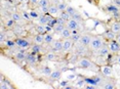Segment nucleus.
<instances>
[{
  "label": "nucleus",
  "instance_id": "20",
  "mask_svg": "<svg viewBox=\"0 0 120 89\" xmlns=\"http://www.w3.org/2000/svg\"><path fill=\"white\" fill-rule=\"evenodd\" d=\"M34 41L37 43V44H42L44 42V35L43 34H37L36 36L34 37Z\"/></svg>",
  "mask_w": 120,
  "mask_h": 89
},
{
  "label": "nucleus",
  "instance_id": "31",
  "mask_svg": "<svg viewBox=\"0 0 120 89\" xmlns=\"http://www.w3.org/2000/svg\"><path fill=\"white\" fill-rule=\"evenodd\" d=\"M5 43H6V46L8 48H12V47H15V45H17L15 44V41H13V40H6Z\"/></svg>",
  "mask_w": 120,
  "mask_h": 89
},
{
  "label": "nucleus",
  "instance_id": "44",
  "mask_svg": "<svg viewBox=\"0 0 120 89\" xmlns=\"http://www.w3.org/2000/svg\"><path fill=\"white\" fill-rule=\"evenodd\" d=\"M73 88H75L74 86H69V85H68V86H66V87H65V89H73Z\"/></svg>",
  "mask_w": 120,
  "mask_h": 89
},
{
  "label": "nucleus",
  "instance_id": "28",
  "mask_svg": "<svg viewBox=\"0 0 120 89\" xmlns=\"http://www.w3.org/2000/svg\"><path fill=\"white\" fill-rule=\"evenodd\" d=\"M71 18H74V20H76L77 21H79V23H83V18H82V17H81V14L79 12H77V13H75L74 15H72L71 17Z\"/></svg>",
  "mask_w": 120,
  "mask_h": 89
},
{
  "label": "nucleus",
  "instance_id": "36",
  "mask_svg": "<svg viewBox=\"0 0 120 89\" xmlns=\"http://www.w3.org/2000/svg\"><path fill=\"white\" fill-rule=\"evenodd\" d=\"M15 21H13L12 18H8V20L6 21V23H5V25H6L7 28H11V27L15 25Z\"/></svg>",
  "mask_w": 120,
  "mask_h": 89
},
{
  "label": "nucleus",
  "instance_id": "33",
  "mask_svg": "<svg viewBox=\"0 0 120 89\" xmlns=\"http://www.w3.org/2000/svg\"><path fill=\"white\" fill-rule=\"evenodd\" d=\"M46 58H47L49 61H54V59L56 58V56L54 53L50 52V53H47V54H46Z\"/></svg>",
  "mask_w": 120,
  "mask_h": 89
},
{
  "label": "nucleus",
  "instance_id": "37",
  "mask_svg": "<svg viewBox=\"0 0 120 89\" xmlns=\"http://www.w3.org/2000/svg\"><path fill=\"white\" fill-rule=\"evenodd\" d=\"M29 13H30V17H31V18H39V14H38L37 11H35V10H31Z\"/></svg>",
  "mask_w": 120,
  "mask_h": 89
},
{
  "label": "nucleus",
  "instance_id": "1",
  "mask_svg": "<svg viewBox=\"0 0 120 89\" xmlns=\"http://www.w3.org/2000/svg\"><path fill=\"white\" fill-rule=\"evenodd\" d=\"M77 67L78 68H81V69H84V70H90V71H98V68L95 67V64L92 63L90 59L88 58H80L77 63Z\"/></svg>",
  "mask_w": 120,
  "mask_h": 89
},
{
  "label": "nucleus",
  "instance_id": "47",
  "mask_svg": "<svg viewBox=\"0 0 120 89\" xmlns=\"http://www.w3.org/2000/svg\"><path fill=\"white\" fill-rule=\"evenodd\" d=\"M20 1H22V2H23V1H27V0H20Z\"/></svg>",
  "mask_w": 120,
  "mask_h": 89
},
{
  "label": "nucleus",
  "instance_id": "41",
  "mask_svg": "<svg viewBox=\"0 0 120 89\" xmlns=\"http://www.w3.org/2000/svg\"><path fill=\"white\" fill-rule=\"evenodd\" d=\"M23 18H26V20H30V18H31V17H30V13H28V12H26V11H24V13H23Z\"/></svg>",
  "mask_w": 120,
  "mask_h": 89
},
{
  "label": "nucleus",
  "instance_id": "17",
  "mask_svg": "<svg viewBox=\"0 0 120 89\" xmlns=\"http://www.w3.org/2000/svg\"><path fill=\"white\" fill-rule=\"evenodd\" d=\"M104 36L106 37V38H108L109 40H113V39H115L116 38V36H115V33H114L113 31L110 29V30H107V31L104 33Z\"/></svg>",
  "mask_w": 120,
  "mask_h": 89
},
{
  "label": "nucleus",
  "instance_id": "40",
  "mask_svg": "<svg viewBox=\"0 0 120 89\" xmlns=\"http://www.w3.org/2000/svg\"><path fill=\"white\" fill-rule=\"evenodd\" d=\"M5 40V34L3 33V32H1V34H0V42L3 43Z\"/></svg>",
  "mask_w": 120,
  "mask_h": 89
},
{
  "label": "nucleus",
  "instance_id": "27",
  "mask_svg": "<svg viewBox=\"0 0 120 89\" xmlns=\"http://www.w3.org/2000/svg\"><path fill=\"white\" fill-rule=\"evenodd\" d=\"M80 38H81V35L79 33H77V34H72V36H71L70 39L75 43V42H79V41H80Z\"/></svg>",
  "mask_w": 120,
  "mask_h": 89
},
{
  "label": "nucleus",
  "instance_id": "39",
  "mask_svg": "<svg viewBox=\"0 0 120 89\" xmlns=\"http://www.w3.org/2000/svg\"><path fill=\"white\" fill-rule=\"evenodd\" d=\"M68 81L69 80H66V81H62L61 83H60V86H61V87H63V88H65L66 87V86H68V84H69V82H68Z\"/></svg>",
  "mask_w": 120,
  "mask_h": 89
},
{
  "label": "nucleus",
  "instance_id": "32",
  "mask_svg": "<svg viewBox=\"0 0 120 89\" xmlns=\"http://www.w3.org/2000/svg\"><path fill=\"white\" fill-rule=\"evenodd\" d=\"M41 44H37L36 45H32V51H34V52H40V50H41V46H40Z\"/></svg>",
  "mask_w": 120,
  "mask_h": 89
},
{
  "label": "nucleus",
  "instance_id": "21",
  "mask_svg": "<svg viewBox=\"0 0 120 89\" xmlns=\"http://www.w3.org/2000/svg\"><path fill=\"white\" fill-rule=\"evenodd\" d=\"M60 12V9L58 8L56 5H49V9H48V13H50L51 15L56 14V13Z\"/></svg>",
  "mask_w": 120,
  "mask_h": 89
},
{
  "label": "nucleus",
  "instance_id": "38",
  "mask_svg": "<svg viewBox=\"0 0 120 89\" xmlns=\"http://www.w3.org/2000/svg\"><path fill=\"white\" fill-rule=\"evenodd\" d=\"M76 78H77V76H76L75 74H70V75H68L67 76V79L69 80V81H72V80H75Z\"/></svg>",
  "mask_w": 120,
  "mask_h": 89
},
{
  "label": "nucleus",
  "instance_id": "18",
  "mask_svg": "<svg viewBox=\"0 0 120 89\" xmlns=\"http://www.w3.org/2000/svg\"><path fill=\"white\" fill-rule=\"evenodd\" d=\"M61 35H62L63 38H65V39L71 38V36H72V31H71L70 29H68V28H65L64 31L61 33Z\"/></svg>",
  "mask_w": 120,
  "mask_h": 89
},
{
  "label": "nucleus",
  "instance_id": "48",
  "mask_svg": "<svg viewBox=\"0 0 120 89\" xmlns=\"http://www.w3.org/2000/svg\"><path fill=\"white\" fill-rule=\"evenodd\" d=\"M2 1H6V2H7V1H8V0H2Z\"/></svg>",
  "mask_w": 120,
  "mask_h": 89
},
{
  "label": "nucleus",
  "instance_id": "26",
  "mask_svg": "<svg viewBox=\"0 0 120 89\" xmlns=\"http://www.w3.org/2000/svg\"><path fill=\"white\" fill-rule=\"evenodd\" d=\"M50 2L49 0H39V3H38V6L41 8V7H46V6H49Z\"/></svg>",
  "mask_w": 120,
  "mask_h": 89
},
{
  "label": "nucleus",
  "instance_id": "14",
  "mask_svg": "<svg viewBox=\"0 0 120 89\" xmlns=\"http://www.w3.org/2000/svg\"><path fill=\"white\" fill-rule=\"evenodd\" d=\"M61 76H62V72L60 71V70H56V71H52L49 78L51 81H56V80H59L60 78H61Z\"/></svg>",
  "mask_w": 120,
  "mask_h": 89
},
{
  "label": "nucleus",
  "instance_id": "12",
  "mask_svg": "<svg viewBox=\"0 0 120 89\" xmlns=\"http://www.w3.org/2000/svg\"><path fill=\"white\" fill-rule=\"evenodd\" d=\"M26 57H27V53H26V51H25L24 48H21V50L19 51L17 54H15V58H17L18 61H26Z\"/></svg>",
  "mask_w": 120,
  "mask_h": 89
},
{
  "label": "nucleus",
  "instance_id": "10",
  "mask_svg": "<svg viewBox=\"0 0 120 89\" xmlns=\"http://www.w3.org/2000/svg\"><path fill=\"white\" fill-rule=\"evenodd\" d=\"M101 71H102L104 76H106V77L112 76V73H113V70H112L110 66H103L102 68H101Z\"/></svg>",
  "mask_w": 120,
  "mask_h": 89
},
{
  "label": "nucleus",
  "instance_id": "50",
  "mask_svg": "<svg viewBox=\"0 0 120 89\" xmlns=\"http://www.w3.org/2000/svg\"><path fill=\"white\" fill-rule=\"evenodd\" d=\"M119 24H120V21H119Z\"/></svg>",
  "mask_w": 120,
  "mask_h": 89
},
{
  "label": "nucleus",
  "instance_id": "13",
  "mask_svg": "<svg viewBox=\"0 0 120 89\" xmlns=\"http://www.w3.org/2000/svg\"><path fill=\"white\" fill-rule=\"evenodd\" d=\"M106 10H107L108 12H110V13H117V12H119V6H117V5L115 4H109L106 6Z\"/></svg>",
  "mask_w": 120,
  "mask_h": 89
},
{
  "label": "nucleus",
  "instance_id": "24",
  "mask_svg": "<svg viewBox=\"0 0 120 89\" xmlns=\"http://www.w3.org/2000/svg\"><path fill=\"white\" fill-rule=\"evenodd\" d=\"M52 41H53V36L51 34L47 33L46 35H44V43H46V44H50Z\"/></svg>",
  "mask_w": 120,
  "mask_h": 89
},
{
  "label": "nucleus",
  "instance_id": "5",
  "mask_svg": "<svg viewBox=\"0 0 120 89\" xmlns=\"http://www.w3.org/2000/svg\"><path fill=\"white\" fill-rule=\"evenodd\" d=\"M108 46H109V48H110L111 52H118V51H120V44L115 39L111 40V41L109 42Z\"/></svg>",
  "mask_w": 120,
  "mask_h": 89
},
{
  "label": "nucleus",
  "instance_id": "45",
  "mask_svg": "<svg viewBox=\"0 0 120 89\" xmlns=\"http://www.w3.org/2000/svg\"><path fill=\"white\" fill-rule=\"evenodd\" d=\"M117 64H118L119 66H120V56H118V57H117Z\"/></svg>",
  "mask_w": 120,
  "mask_h": 89
},
{
  "label": "nucleus",
  "instance_id": "29",
  "mask_svg": "<svg viewBox=\"0 0 120 89\" xmlns=\"http://www.w3.org/2000/svg\"><path fill=\"white\" fill-rule=\"evenodd\" d=\"M58 8L60 9V11H62V10H66L67 7H68V4L66 3V2H60V3H58Z\"/></svg>",
  "mask_w": 120,
  "mask_h": 89
},
{
  "label": "nucleus",
  "instance_id": "7",
  "mask_svg": "<svg viewBox=\"0 0 120 89\" xmlns=\"http://www.w3.org/2000/svg\"><path fill=\"white\" fill-rule=\"evenodd\" d=\"M91 40H92L91 36H89V35H83V36H81L79 43H81V44L84 45V46L88 47L89 45H90V43H91Z\"/></svg>",
  "mask_w": 120,
  "mask_h": 89
},
{
  "label": "nucleus",
  "instance_id": "4",
  "mask_svg": "<svg viewBox=\"0 0 120 89\" xmlns=\"http://www.w3.org/2000/svg\"><path fill=\"white\" fill-rule=\"evenodd\" d=\"M15 44H17L18 47L20 48H24V49H27V48L30 47V45H31V43H30L28 40L24 39V38H18L15 40Z\"/></svg>",
  "mask_w": 120,
  "mask_h": 89
},
{
  "label": "nucleus",
  "instance_id": "19",
  "mask_svg": "<svg viewBox=\"0 0 120 89\" xmlns=\"http://www.w3.org/2000/svg\"><path fill=\"white\" fill-rule=\"evenodd\" d=\"M111 30L114 32L115 34H119L120 33V24L119 21H116V23H113L111 26Z\"/></svg>",
  "mask_w": 120,
  "mask_h": 89
},
{
  "label": "nucleus",
  "instance_id": "23",
  "mask_svg": "<svg viewBox=\"0 0 120 89\" xmlns=\"http://www.w3.org/2000/svg\"><path fill=\"white\" fill-rule=\"evenodd\" d=\"M36 32H37V34H43V35H44L46 33L45 26L44 25H41V24H39L38 26H36Z\"/></svg>",
  "mask_w": 120,
  "mask_h": 89
},
{
  "label": "nucleus",
  "instance_id": "42",
  "mask_svg": "<svg viewBox=\"0 0 120 89\" xmlns=\"http://www.w3.org/2000/svg\"><path fill=\"white\" fill-rule=\"evenodd\" d=\"M30 2H31L32 4H34V5H36L39 3V0H30Z\"/></svg>",
  "mask_w": 120,
  "mask_h": 89
},
{
  "label": "nucleus",
  "instance_id": "8",
  "mask_svg": "<svg viewBox=\"0 0 120 89\" xmlns=\"http://www.w3.org/2000/svg\"><path fill=\"white\" fill-rule=\"evenodd\" d=\"M73 44H74V42L72 41L70 38L68 39H65V41H63V51H69L71 48H72Z\"/></svg>",
  "mask_w": 120,
  "mask_h": 89
},
{
  "label": "nucleus",
  "instance_id": "46",
  "mask_svg": "<svg viewBox=\"0 0 120 89\" xmlns=\"http://www.w3.org/2000/svg\"><path fill=\"white\" fill-rule=\"evenodd\" d=\"M116 40L118 41V43L120 44V36H117V37H116Z\"/></svg>",
  "mask_w": 120,
  "mask_h": 89
},
{
  "label": "nucleus",
  "instance_id": "15",
  "mask_svg": "<svg viewBox=\"0 0 120 89\" xmlns=\"http://www.w3.org/2000/svg\"><path fill=\"white\" fill-rule=\"evenodd\" d=\"M60 18H62V20H64L65 21H66V24H67V21L71 18V15L69 14V12L67 11V10H62L61 12H60V15H59Z\"/></svg>",
  "mask_w": 120,
  "mask_h": 89
},
{
  "label": "nucleus",
  "instance_id": "22",
  "mask_svg": "<svg viewBox=\"0 0 120 89\" xmlns=\"http://www.w3.org/2000/svg\"><path fill=\"white\" fill-rule=\"evenodd\" d=\"M41 72H42V74L44 75V76H46V77H49L50 76V74L52 73V70H51L49 67H43V69L41 70Z\"/></svg>",
  "mask_w": 120,
  "mask_h": 89
},
{
  "label": "nucleus",
  "instance_id": "6",
  "mask_svg": "<svg viewBox=\"0 0 120 89\" xmlns=\"http://www.w3.org/2000/svg\"><path fill=\"white\" fill-rule=\"evenodd\" d=\"M98 52V55L101 56V57H107V56L110 54V48H109L108 45H103V47L101 48V49H99L97 51Z\"/></svg>",
  "mask_w": 120,
  "mask_h": 89
},
{
  "label": "nucleus",
  "instance_id": "3",
  "mask_svg": "<svg viewBox=\"0 0 120 89\" xmlns=\"http://www.w3.org/2000/svg\"><path fill=\"white\" fill-rule=\"evenodd\" d=\"M67 28L70 29L71 31H73V30H78V31H81V24L77 21L74 18H70L69 21H67Z\"/></svg>",
  "mask_w": 120,
  "mask_h": 89
},
{
  "label": "nucleus",
  "instance_id": "35",
  "mask_svg": "<svg viewBox=\"0 0 120 89\" xmlns=\"http://www.w3.org/2000/svg\"><path fill=\"white\" fill-rule=\"evenodd\" d=\"M104 88H106V89H114L115 88V85H114L113 83L106 82V83H104Z\"/></svg>",
  "mask_w": 120,
  "mask_h": 89
},
{
  "label": "nucleus",
  "instance_id": "34",
  "mask_svg": "<svg viewBox=\"0 0 120 89\" xmlns=\"http://www.w3.org/2000/svg\"><path fill=\"white\" fill-rule=\"evenodd\" d=\"M85 85H86V81H85V79H82V80L78 81L77 84H76V86H77V87H80V88H84V86H85Z\"/></svg>",
  "mask_w": 120,
  "mask_h": 89
},
{
  "label": "nucleus",
  "instance_id": "2",
  "mask_svg": "<svg viewBox=\"0 0 120 89\" xmlns=\"http://www.w3.org/2000/svg\"><path fill=\"white\" fill-rule=\"evenodd\" d=\"M104 44H105V43H104V40L101 38V37H94V38H92L89 47H90L94 51H98L103 47Z\"/></svg>",
  "mask_w": 120,
  "mask_h": 89
},
{
  "label": "nucleus",
  "instance_id": "9",
  "mask_svg": "<svg viewBox=\"0 0 120 89\" xmlns=\"http://www.w3.org/2000/svg\"><path fill=\"white\" fill-rule=\"evenodd\" d=\"M37 52L31 51L30 53H27V57H26V61L29 64H35L37 61V57H36Z\"/></svg>",
  "mask_w": 120,
  "mask_h": 89
},
{
  "label": "nucleus",
  "instance_id": "30",
  "mask_svg": "<svg viewBox=\"0 0 120 89\" xmlns=\"http://www.w3.org/2000/svg\"><path fill=\"white\" fill-rule=\"evenodd\" d=\"M66 10H67L68 12H69V14L71 15V17H72V15H74L75 13H77V12H78L77 10L74 8V7H73V6H70V5H68V7H67V9H66Z\"/></svg>",
  "mask_w": 120,
  "mask_h": 89
},
{
  "label": "nucleus",
  "instance_id": "25",
  "mask_svg": "<svg viewBox=\"0 0 120 89\" xmlns=\"http://www.w3.org/2000/svg\"><path fill=\"white\" fill-rule=\"evenodd\" d=\"M11 18L15 21H22V18H23V15L20 14L19 12H13V13H11Z\"/></svg>",
  "mask_w": 120,
  "mask_h": 89
},
{
  "label": "nucleus",
  "instance_id": "43",
  "mask_svg": "<svg viewBox=\"0 0 120 89\" xmlns=\"http://www.w3.org/2000/svg\"><path fill=\"white\" fill-rule=\"evenodd\" d=\"M114 4L117 6H120V0H114Z\"/></svg>",
  "mask_w": 120,
  "mask_h": 89
},
{
  "label": "nucleus",
  "instance_id": "49",
  "mask_svg": "<svg viewBox=\"0 0 120 89\" xmlns=\"http://www.w3.org/2000/svg\"><path fill=\"white\" fill-rule=\"evenodd\" d=\"M118 36H120V33H119V34H118Z\"/></svg>",
  "mask_w": 120,
  "mask_h": 89
},
{
  "label": "nucleus",
  "instance_id": "16",
  "mask_svg": "<svg viewBox=\"0 0 120 89\" xmlns=\"http://www.w3.org/2000/svg\"><path fill=\"white\" fill-rule=\"evenodd\" d=\"M65 28H66L65 25H62V24H56V25L53 27V32L56 34H61L62 32L64 31Z\"/></svg>",
  "mask_w": 120,
  "mask_h": 89
},
{
  "label": "nucleus",
  "instance_id": "11",
  "mask_svg": "<svg viewBox=\"0 0 120 89\" xmlns=\"http://www.w3.org/2000/svg\"><path fill=\"white\" fill-rule=\"evenodd\" d=\"M52 51L53 52H58V51H63V41L58 40V41H54L52 45Z\"/></svg>",
  "mask_w": 120,
  "mask_h": 89
}]
</instances>
